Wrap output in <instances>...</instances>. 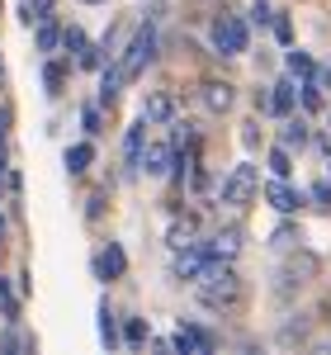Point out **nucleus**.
Masks as SVG:
<instances>
[{
  "label": "nucleus",
  "mask_w": 331,
  "mask_h": 355,
  "mask_svg": "<svg viewBox=\"0 0 331 355\" xmlns=\"http://www.w3.org/2000/svg\"><path fill=\"white\" fill-rule=\"evenodd\" d=\"M256 194H260V166H251V162L232 166V171L222 175V185H218V199L232 204V209H251Z\"/></svg>",
  "instance_id": "nucleus-3"
},
{
  "label": "nucleus",
  "mask_w": 331,
  "mask_h": 355,
  "mask_svg": "<svg viewBox=\"0 0 331 355\" xmlns=\"http://www.w3.org/2000/svg\"><path fill=\"white\" fill-rule=\"evenodd\" d=\"M265 162H270V175H279V180H289V175H294V152H289V147H270V157H265Z\"/></svg>",
  "instance_id": "nucleus-26"
},
{
  "label": "nucleus",
  "mask_w": 331,
  "mask_h": 355,
  "mask_svg": "<svg viewBox=\"0 0 331 355\" xmlns=\"http://www.w3.org/2000/svg\"><path fill=\"white\" fill-rule=\"evenodd\" d=\"M317 81H322V90H331V67H322V71H317Z\"/></svg>",
  "instance_id": "nucleus-40"
},
{
  "label": "nucleus",
  "mask_w": 331,
  "mask_h": 355,
  "mask_svg": "<svg viewBox=\"0 0 331 355\" xmlns=\"http://www.w3.org/2000/svg\"><path fill=\"white\" fill-rule=\"evenodd\" d=\"M57 48H62L66 57H76V53L85 48V28H81V24H66V28H62V43H57Z\"/></svg>",
  "instance_id": "nucleus-30"
},
{
  "label": "nucleus",
  "mask_w": 331,
  "mask_h": 355,
  "mask_svg": "<svg viewBox=\"0 0 331 355\" xmlns=\"http://www.w3.org/2000/svg\"><path fill=\"white\" fill-rule=\"evenodd\" d=\"M208 38H213V48L222 57H242L251 43V24L242 15H232V10H218L213 15V24H208Z\"/></svg>",
  "instance_id": "nucleus-5"
},
{
  "label": "nucleus",
  "mask_w": 331,
  "mask_h": 355,
  "mask_svg": "<svg viewBox=\"0 0 331 355\" xmlns=\"http://www.w3.org/2000/svg\"><path fill=\"white\" fill-rule=\"evenodd\" d=\"M270 28H275L279 43H294V28H289V19H284V15H275V19H270Z\"/></svg>",
  "instance_id": "nucleus-36"
},
{
  "label": "nucleus",
  "mask_w": 331,
  "mask_h": 355,
  "mask_svg": "<svg viewBox=\"0 0 331 355\" xmlns=\"http://www.w3.org/2000/svg\"><path fill=\"white\" fill-rule=\"evenodd\" d=\"M199 100H204L213 114H227L232 105H237V85H232V81H213V76H208V81L199 85Z\"/></svg>",
  "instance_id": "nucleus-12"
},
{
  "label": "nucleus",
  "mask_w": 331,
  "mask_h": 355,
  "mask_svg": "<svg viewBox=\"0 0 331 355\" xmlns=\"http://www.w3.org/2000/svg\"><path fill=\"white\" fill-rule=\"evenodd\" d=\"M166 242H170V251H175V246H190V242H199V214H175L170 232H166Z\"/></svg>",
  "instance_id": "nucleus-18"
},
{
  "label": "nucleus",
  "mask_w": 331,
  "mask_h": 355,
  "mask_svg": "<svg viewBox=\"0 0 331 355\" xmlns=\"http://www.w3.org/2000/svg\"><path fill=\"white\" fill-rule=\"evenodd\" d=\"M81 128H85V137H100L105 133V110H100V105H85L81 110Z\"/></svg>",
  "instance_id": "nucleus-31"
},
{
  "label": "nucleus",
  "mask_w": 331,
  "mask_h": 355,
  "mask_svg": "<svg viewBox=\"0 0 331 355\" xmlns=\"http://www.w3.org/2000/svg\"><path fill=\"white\" fill-rule=\"evenodd\" d=\"M147 133H152V123H147V119L128 123V133H123V171H128V175H138V157H142V142H147Z\"/></svg>",
  "instance_id": "nucleus-14"
},
{
  "label": "nucleus",
  "mask_w": 331,
  "mask_h": 355,
  "mask_svg": "<svg viewBox=\"0 0 331 355\" xmlns=\"http://www.w3.org/2000/svg\"><path fill=\"white\" fill-rule=\"evenodd\" d=\"M307 142H312V128H307L303 114H284V128H279V147H289V152H303Z\"/></svg>",
  "instance_id": "nucleus-15"
},
{
  "label": "nucleus",
  "mask_w": 331,
  "mask_h": 355,
  "mask_svg": "<svg viewBox=\"0 0 331 355\" xmlns=\"http://www.w3.org/2000/svg\"><path fill=\"white\" fill-rule=\"evenodd\" d=\"M10 123H15V114H10V105H0V152H5V142H10Z\"/></svg>",
  "instance_id": "nucleus-38"
},
{
  "label": "nucleus",
  "mask_w": 331,
  "mask_h": 355,
  "mask_svg": "<svg viewBox=\"0 0 331 355\" xmlns=\"http://www.w3.org/2000/svg\"><path fill=\"white\" fill-rule=\"evenodd\" d=\"M170 162H175V142H170V137H152V133H147L142 157H138V175H142V171H147V175H166Z\"/></svg>",
  "instance_id": "nucleus-8"
},
{
  "label": "nucleus",
  "mask_w": 331,
  "mask_h": 355,
  "mask_svg": "<svg viewBox=\"0 0 331 355\" xmlns=\"http://www.w3.org/2000/svg\"><path fill=\"white\" fill-rule=\"evenodd\" d=\"M33 346H38V341H33V336H24V331L15 327V322H10V327H5V336H0V351H5V355H15V351H33Z\"/></svg>",
  "instance_id": "nucleus-25"
},
{
  "label": "nucleus",
  "mask_w": 331,
  "mask_h": 355,
  "mask_svg": "<svg viewBox=\"0 0 331 355\" xmlns=\"http://www.w3.org/2000/svg\"><path fill=\"white\" fill-rule=\"evenodd\" d=\"M265 114H294V76H284V81H275L270 90H265Z\"/></svg>",
  "instance_id": "nucleus-17"
},
{
  "label": "nucleus",
  "mask_w": 331,
  "mask_h": 355,
  "mask_svg": "<svg viewBox=\"0 0 331 355\" xmlns=\"http://www.w3.org/2000/svg\"><path fill=\"white\" fill-rule=\"evenodd\" d=\"M242 246H247V227H242V223H227V227H213V232H208L204 251H208V261H237Z\"/></svg>",
  "instance_id": "nucleus-6"
},
{
  "label": "nucleus",
  "mask_w": 331,
  "mask_h": 355,
  "mask_svg": "<svg viewBox=\"0 0 331 355\" xmlns=\"http://www.w3.org/2000/svg\"><path fill=\"white\" fill-rule=\"evenodd\" d=\"M95 318H100V346H105V351H118V318H114L109 299L95 308Z\"/></svg>",
  "instance_id": "nucleus-21"
},
{
  "label": "nucleus",
  "mask_w": 331,
  "mask_h": 355,
  "mask_svg": "<svg viewBox=\"0 0 331 355\" xmlns=\"http://www.w3.org/2000/svg\"><path fill=\"white\" fill-rule=\"evenodd\" d=\"M0 318L5 322H19V294L5 284V275H0Z\"/></svg>",
  "instance_id": "nucleus-28"
},
{
  "label": "nucleus",
  "mask_w": 331,
  "mask_h": 355,
  "mask_svg": "<svg viewBox=\"0 0 331 355\" xmlns=\"http://www.w3.org/2000/svg\"><path fill=\"white\" fill-rule=\"evenodd\" d=\"M43 15H53V0H24V5H19V24H38V19H43Z\"/></svg>",
  "instance_id": "nucleus-29"
},
{
  "label": "nucleus",
  "mask_w": 331,
  "mask_h": 355,
  "mask_svg": "<svg viewBox=\"0 0 331 355\" xmlns=\"http://www.w3.org/2000/svg\"><path fill=\"white\" fill-rule=\"evenodd\" d=\"M307 341V322H284L275 336V346H303Z\"/></svg>",
  "instance_id": "nucleus-32"
},
{
  "label": "nucleus",
  "mask_w": 331,
  "mask_h": 355,
  "mask_svg": "<svg viewBox=\"0 0 331 355\" xmlns=\"http://www.w3.org/2000/svg\"><path fill=\"white\" fill-rule=\"evenodd\" d=\"M265 204H270L275 214H284V218H289V214H298V209L307 204V194H303V190H294L289 180H279V175H275V180L265 185Z\"/></svg>",
  "instance_id": "nucleus-10"
},
{
  "label": "nucleus",
  "mask_w": 331,
  "mask_h": 355,
  "mask_svg": "<svg viewBox=\"0 0 331 355\" xmlns=\"http://www.w3.org/2000/svg\"><path fill=\"white\" fill-rule=\"evenodd\" d=\"M62 162H66V175H85V171L95 166V142H90V137H85V142H71Z\"/></svg>",
  "instance_id": "nucleus-19"
},
{
  "label": "nucleus",
  "mask_w": 331,
  "mask_h": 355,
  "mask_svg": "<svg viewBox=\"0 0 331 355\" xmlns=\"http://www.w3.org/2000/svg\"><path fill=\"white\" fill-rule=\"evenodd\" d=\"M142 119H147L152 128L170 123V119H175V95H170V90H152V95L142 100Z\"/></svg>",
  "instance_id": "nucleus-13"
},
{
  "label": "nucleus",
  "mask_w": 331,
  "mask_h": 355,
  "mask_svg": "<svg viewBox=\"0 0 331 355\" xmlns=\"http://www.w3.org/2000/svg\"><path fill=\"white\" fill-rule=\"evenodd\" d=\"M170 351L208 355V351H218V336H213L208 327H199V322H185V318H180V327H175V336H170Z\"/></svg>",
  "instance_id": "nucleus-7"
},
{
  "label": "nucleus",
  "mask_w": 331,
  "mask_h": 355,
  "mask_svg": "<svg viewBox=\"0 0 331 355\" xmlns=\"http://www.w3.org/2000/svg\"><path fill=\"white\" fill-rule=\"evenodd\" d=\"M242 142H247V152H256V147H260V123H247V128H242Z\"/></svg>",
  "instance_id": "nucleus-39"
},
{
  "label": "nucleus",
  "mask_w": 331,
  "mask_h": 355,
  "mask_svg": "<svg viewBox=\"0 0 331 355\" xmlns=\"http://www.w3.org/2000/svg\"><path fill=\"white\" fill-rule=\"evenodd\" d=\"M105 62H109V57H105V48H100V43H90V38H85L81 53L71 57V67H81V71H100Z\"/></svg>",
  "instance_id": "nucleus-24"
},
{
  "label": "nucleus",
  "mask_w": 331,
  "mask_h": 355,
  "mask_svg": "<svg viewBox=\"0 0 331 355\" xmlns=\"http://www.w3.org/2000/svg\"><path fill=\"white\" fill-rule=\"evenodd\" d=\"M66 76H71V57H53V62L43 67V90L57 100V95L66 90Z\"/></svg>",
  "instance_id": "nucleus-20"
},
{
  "label": "nucleus",
  "mask_w": 331,
  "mask_h": 355,
  "mask_svg": "<svg viewBox=\"0 0 331 355\" xmlns=\"http://www.w3.org/2000/svg\"><path fill=\"white\" fill-rule=\"evenodd\" d=\"M284 67H289V76H294V81H303V76H312V71H317V67H312V57H307V53H298V48H289Z\"/></svg>",
  "instance_id": "nucleus-27"
},
{
  "label": "nucleus",
  "mask_w": 331,
  "mask_h": 355,
  "mask_svg": "<svg viewBox=\"0 0 331 355\" xmlns=\"http://www.w3.org/2000/svg\"><path fill=\"white\" fill-rule=\"evenodd\" d=\"M190 289H194V299L204 303L208 313H218V318H232V313L247 308V279L237 275L232 261H208L190 279Z\"/></svg>",
  "instance_id": "nucleus-1"
},
{
  "label": "nucleus",
  "mask_w": 331,
  "mask_h": 355,
  "mask_svg": "<svg viewBox=\"0 0 331 355\" xmlns=\"http://www.w3.org/2000/svg\"><path fill=\"white\" fill-rule=\"evenodd\" d=\"M123 85H128V81H123V71L114 67V57H109V62L100 67V110H114V105H118Z\"/></svg>",
  "instance_id": "nucleus-16"
},
{
  "label": "nucleus",
  "mask_w": 331,
  "mask_h": 355,
  "mask_svg": "<svg viewBox=\"0 0 331 355\" xmlns=\"http://www.w3.org/2000/svg\"><path fill=\"white\" fill-rule=\"evenodd\" d=\"M208 266V251H204V242H190V246H175V256H170V275L185 284V279H194V275Z\"/></svg>",
  "instance_id": "nucleus-9"
},
{
  "label": "nucleus",
  "mask_w": 331,
  "mask_h": 355,
  "mask_svg": "<svg viewBox=\"0 0 331 355\" xmlns=\"http://www.w3.org/2000/svg\"><path fill=\"white\" fill-rule=\"evenodd\" d=\"M0 251H5V218H0Z\"/></svg>",
  "instance_id": "nucleus-41"
},
{
  "label": "nucleus",
  "mask_w": 331,
  "mask_h": 355,
  "mask_svg": "<svg viewBox=\"0 0 331 355\" xmlns=\"http://www.w3.org/2000/svg\"><path fill=\"white\" fill-rule=\"evenodd\" d=\"M33 28H38V53H57V43H62V24H57L53 15H43Z\"/></svg>",
  "instance_id": "nucleus-23"
},
{
  "label": "nucleus",
  "mask_w": 331,
  "mask_h": 355,
  "mask_svg": "<svg viewBox=\"0 0 331 355\" xmlns=\"http://www.w3.org/2000/svg\"><path fill=\"white\" fill-rule=\"evenodd\" d=\"M270 19H275V10H270L265 0H256V5H251V24H256V28H270Z\"/></svg>",
  "instance_id": "nucleus-34"
},
{
  "label": "nucleus",
  "mask_w": 331,
  "mask_h": 355,
  "mask_svg": "<svg viewBox=\"0 0 331 355\" xmlns=\"http://www.w3.org/2000/svg\"><path fill=\"white\" fill-rule=\"evenodd\" d=\"M0 85H5V62H0Z\"/></svg>",
  "instance_id": "nucleus-42"
},
{
  "label": "nucleus",
  "mask_w": 331,
  "mask_h": 355,
  "mask_svg": "<svg viewBox=\"0 0 331 355\" xmlns=\"http://www.w3.org/2000/svg\"><path fill=\"white\" fill-rule=\"evenodd\" d=\"M303 237H298V227L294 223H279L275 227V237H270V246H279V251H289V246H298Z\"/></svg>",
  "instance_id": "nucleus-33"
},
{
  "label": "nucleus",
  "mask_w": 331,
  "mask_h": 355,
  "mask_svg": "<svg viewBox=\"0 0 331 355\" xmlns=\"http://www.w3.org/2000/svg\"><path fill=\"white\" fill-rule=\"evenodd\" d=\"M307 199H312L317 209H331V180H317V185L307 190Z\"/></svg>",
  "instance_id": "nucleus-35"
},
{
  "label": "nucleus",
  "mask_w": 331,
  "mask_h": 355,
  "mask_svg": "<svg viewBox=\"0 0 331 355\" xmlns=\"http://www.w3.org/2000/svg\"><path fill=\"white\" fill-rule=\"evenodd\" d=\"M85 5H100V0H85Z\"/></svg>",
  "instance_id": "nucleus-43"
},
{
  "label": "nucleus",
  "mask_w": 331,
  "mask_h": 355,
  "mask_svg": "<svg viewBox=\"0 0 331 355\" xmlns=\"http://www.w3.org/2000/svg\"><path fill=\"white\" fill-rule=\"evenodd\" d=\"M100 214H105V190H95V194H90V204H85V218H90V223L100 218Z\"/></svg>",
  "instance_id": "nucleus-37"
},
{
  "label": "nucleus",
  "mask_w": 331,
  "mask_h": 355,
  "mask_svg": "<svg viewBox=\"0 0 331 355\" xmlns=\"http://www.w3.org/2000/svg\"><path fill=\"white\" fill-rule=\"evenodd\" d=\"M156 19H142L138 28H133V38H128V48H118L114 53V67L123 71V81H138L142 71L156 62Z\"/></svg>",
  "instance_id": "nucleus-2"
},
{
  "label": "nucleus",
  "mask_w": 331,
  "mask_h": 355,
  "mask_svg": "<svg viewBox=\"0 0 331 355\" xmlns=\"http://www.w3.org/2000/svg\"><path fill=\"white\" fill-rule=\"evenodd\" d=\"M317 270H322V261H317L312 251H294V256H289V261H284V266L275 270V299H279V303H289Z\"/></svg>",
  "instance_id": "nucleus-4"
},
{
  "label": "nucleus",
  "mask_w": 331,
  "mask_h": 355,
  "mask_svg": "<svg viewBox=\"0 0 331 355\" xmlns=\"http://www.w3.org/2000/svg\"><path fill=\"white\" fill-rule=\"evenodd\" d=\"M123 275H128V256H123V246L105 242L100 251H95V279L114 284V279H123Z\"/></svg>",
  "instance_id": "nucleus-11"
},
{
  "label": "nucleus",
  "mask_w": 331,
  "mask_h": 355,
  "mask_svg": "<svg viewBox=\"0 0 331 355\" xmlns=\"http://www.w3.org/2000/svg\"><path fill=\"white\" fill-rule=\"evenodd\" d=\"M147 336H152L147 318H128V322H123V331H118V346H128V351H142V346H147Z\"/></svg>",
  "instance_id": "nucleus-22"
}]
</instances>
